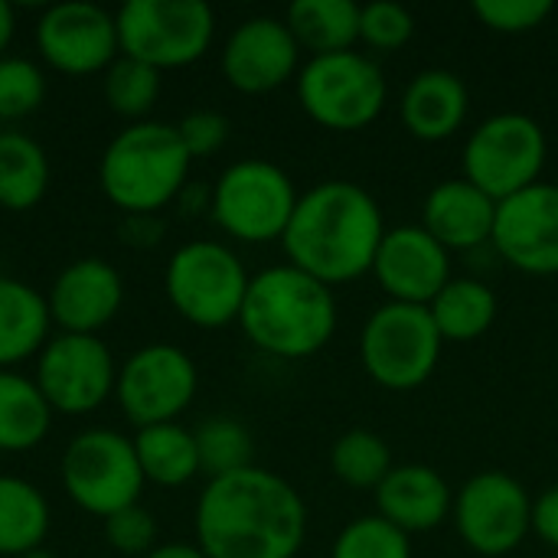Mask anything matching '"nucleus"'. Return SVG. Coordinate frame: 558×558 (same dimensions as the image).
I'll use <instances>...</instances> for the list:
<instances>
[{"instance_id":"obj_2","label":"nucleus","mask_w":558,"mask_h":558,"mask_svg":"<svg viewBox=\"0 0 558 558\" xmlns=\"http://www.w3.org/2000/svg\"><path fill=\"white\" fill-rule=\"evenodd\" d=\"M386 229L383 206L366 186L324 180L298 196L281 245L288 265L333 288L373 271Z\"/></svg>"},{"instance_id":"obj_6","label":"nucleus","mask_w":558,"mask_h":558,"mask_svg":"<svg viewBox=\"0 0 558 558\" xmlns=\"http://www.w3.org/2000/svg\"><path fill=\"white\" fill-rule=\"evenodd\" d=\"M294 82L304 114L327 131H363L389 101L379 62L360 49L311 56Z\"/></svg>"},{"instance_id":"obj_16","label":"nucleus","mask_w":558,"mask_h":558,"mask_svg":"<svg viewBox=\"0 0 558 558\" xmlns=\"http://www.w3.org/2000/svg\"><path fill=\"white\" fill-rule=\"evenodd\" d=\"M490 245L523 275H558V183L539 180L500 199Z\"/></svg>"},{"instance_id":"obj_38","label":"nucleus","mask_w":558,"mask_h":558,"mask_svg":"<svg viewBox=\"0 0 558 558\" xmlns=\"http://www.w3.org/2000/svg\"><path fill=\"white\" fill-rule=\"evenodd\" d=\"M177 131H180V141L186 144L190 157L196 160V157H209V154L222 150V144L229 141V118L213 108H196V111L183 114Z\"/></svg>"},{"instance_id":"obj_21","label":"nucleus","mask_w":558,"mask_h":558,"mask_svg":"<svg viewBox=\"0 0 558 558\" xmlns=\"http://www.w3.org/2000/svg\"><path fill=\"white\" fill-rule=\"evenodd\" d=\"M497 219V199L468 183L464 177L441 180L422 203V226L448 252H474L490 242Z\"/></svg>"},{"instance_id":"obj_41","label":"nucleus","mask_w":558,"mask_h":558,"mask_svg":"<svg viewBox=\"0 0 558 558\" xmlns=\"http://www.w3.org/2000/svg\"><path fill=\"white\" fill-rule=\"evenodd\" d=\"M13 26H16L13 7H10L7 0H0V59H3V49H7L10 39H13Z\"/></svg>"},{"instance_id":"obj_28","label":"nucleus","mask_w":558,"mask_h":558,"mask_svg":"<svg viewBox=\"0 0 558 558\" xmlns=\"http://www.w3.org/2000/svg\"><path fill=\"white\" fill-rule=\"evenodd\" d=\"M52 425V409L36 379L0 369V451L36 448Z\"/></svg>"},{"instance_id":"obj_39","label":"nucleus","mask_w":558,"mask_h":558,"mask_svg":"<svg viewBox=\"0 0 558 558\" xmlns=\"http://www.w3.org/2000/svg\"><path fill=\"white\" fill-rule=\"evenodd\" d=\"M533 536L558 553V484L533 497Z\"/></svg>"},{"instance_id":"obj_8","label":"nucleus","mask_w":558,"mask_h":558,"mask_svg":"<svg viewBox=\"0 0 558 558\" xmlns=\"http://www.w3.org/2000/svg\"><path fill=\"white\" fill-rule=\"evenodd\" d=\"M291 173L265 157H242L229 163L209 190L216 226L248 245L275 242L284 235L298 206Z\"/></svg>"},{"instance_id":"obj_31","label":"nucleus","mask_w":558,"mask_h":558,"mask_svg":"<svg viewBox=\"0 0 558 558\" xmlns=\"http://www.w3.org/2000/svg\"><path fill=\"white\" fill-rule=\"evenodd\" d=\"M193 435H196V451H199V474H206L209 481L252 468V458H255L252 432L239 418L213 415L199 422Z\"/></svg>"},{"instance_id":"obj_11","label":"nucleus","mask_w":558,"mask_h":558,"mask_svg":"<svg viewBox=\"0 0 558 558\" xmlns=\"http://www.w3.org/2000/svg\"><path fill=\"white\" fill-rule=\"evenodd\" d=\"M114 23L121 52L154 69L196 62L216 33V13L206 0H128Z\"/></svg>"},{"instance_id":"obj_34","label":"nucleus","mask_w":558,"mask_h":558,"mask_svg":"<svg viewBox=\"0 0 558 558\" xmlns=\"http://www.w3.org/2000/svg\"><path fill=\"white\" fill-rule=\"evenodd\" d=\"M46 98V75L26 56L0 59V118L13 121L33 114Z\"/></svg>"},{"instance_id":"obj_17","label":"nucleus","mask_w":558,"mask_h":558,"mask_svg":"<svg viewBox=\"0 0 558 558\" xmlns=\"http://www.w3.org/2000/svg\"><path fill=\"white\" fill-rule=\"evenodd\" d=\"M373 278L389 301L428 307L438 291L454 278L451 252L422 226H392L383 235V245L373 262Z\"/></svg>"},{"instance_id":"obj_20","label":"nucleus","mask_w":558,"mask_h":558,"mask_svg":"<svg viewBox=\"0 0 558 558\" xmlns=\"http://www.w3.org/2000/svg\"><path fill=\"white\" fill-rule=\"evenodd\" d=\"M373 494L376 513L405 536L435 533L451 520L454 510V490L432 464H396Z\"/></svg>"},{"instance_id":"obj_24","label":"nucleus","mask_w":558,"mask_h":558,"mask_svg":"<svg viewBox=\"0 0 558 558\" xmlns=\"http://www.w3.org/2000/svg\"><path fill=\"white\" fill-rule=\"evenodd\" d=\"M428 314L445 343H474L494 327L500 298L487 281L454 275L428 304Z\"/></svg>"},{"instance_id":"obj_3","label":"nucleus","mask_w":558,"mask_h":558,"mask_svg":"<svg viewBox=\"0 0 558 558\" xmlns=\"http://www.w3.org/2000/svg\"><path fill=\"white\" fill-rule=\"evenodd\" d=\"M340 324L333 288L294 265H271L252 275L239 327L252 347L278 360L320 353Z\"/></svg>"},{"instance_id":"obj_43","label":"nucleus","mask_w":558,"mask_h":558,"mask_svg":"<svg viewBox=\"0 0 558 558\" xmlns=\"http://www.w3.org/2000/svg\"><path fill=\"white\" fill-rule=\"evenodd\" d=\"M556 558H558V556H556Z\"/></svg>"},{"instance_id":"obj_1","label":"nucleus","mask_w":558,"mask_h":558,"mask_svg":"<svg viewBox=\"0 0 558 558\" xmlns=\"http://www.w3.org/2000/svg\"><path fill=\"white\" fill-rule=\"evenodd\" d=\"M196 546L206 558H294L307 539L298 487L265 468L213 477L196 500Z\"/></svg>"},{"instance_id":"obj_10","label":"nucleus","mask_w":558,"mask_h":558,"mask_svg":"<svg viewBox=\"0 0 558 558\" xmlns=\"http://www.w3.org/2000/svg\"><path fill=\"white\" fill-rule=\"evenodd\" d=\"M62 487L75 507L92 517H111L134 507L144 490V471L134 438L114 428H85L62 451Z\"/></svg>"},{"instance_id":"obj_9","label":"nucleus","mask_w":558,"mask_h":558,"mask_svg":"<svg viewBox=\"0 0 558 558\" xmlns=\"http://www.w3.org/2000/svg\"><path fill=\"white\" fill-rule=\"evenodd\" d=\"M248 281L252 275L242 258L216 239H193L180 245L163 268V288L173 311L203 330H216L232 320L239 324Z\"/></svg>"},{"instance_id":"obj_18","label":"nucleus","mask_w":558,"mask_h":558,"mask_svg":"<svg viewBox=\"0 0 558 558\" xmlns=\"http://www.w3.org/2000/svg\"><path fill=\"white\" fill-rule=\"evenodd\" d=\"M301 46L281 16L242 20L222 46V75L245 95H265L298 78Z\"/></svg>"},{"instance_id":"obj_5","label":"nucleus","mask_w":558,"mask_h":558,"mask_svg":"<svg viewBox=\"0 0 558 558\" xmlns=\"http://www.w3.org/2000/svg\"><path fill=\"white\" fill-rule=\"evenodd\" d=\"M441 350L445 340L428 307L418 304L386 301L360 330L363 373L389 392H412L425 386L441 363Z\"/></svg>"},{"instance_id":"obj_32","label":"nucleus","mask_w":558,"mask_h":558,"mask_svg":"<svg viewBox=\"0 0 558 558\" xmlns=\"http://www.w3.org/2000/svg\"><path fill=\"white\" fill-rule=\"evenodd\" d=\"M157 95H160V69H154L147 62L121 52L105 69V98L118 114L141 118L150 111Z\"/></svg>"},{"instance_id":"obj_7","label":"nucleus","mask_w":558,"mask_h":558,"mask_svg":"<svg viewBox=\"0 0 558 558\" xmlns=\"http://www.w3.org/2000/svg\"><path fill=\"white\" fill-rule=\"evenodd\" d=\"M546 157L549 137L533 114L497 111L468 134L461 150V177L500 203L539 183Z\"/></svg>"},{"instance_id":"obj_42","label":"nucleus","mask_w":558,"mask_h":558,"mask_svg":"<svg viewBox=\"0 0 558 558\" xmlns=\"http://www.w3.org/2000/svg\"><path fill=\"white\" fill-rule=\"evenodd\" d=\"M20 558H56L52 553H46V549H33V553H26V556Z\"/></svg>"},{"instance_id":"obj_35","label":"nucleus","mask_w":558,"mask_h":558,"mask_svg":"<svg viewBox=\"0 0 558 558\" xmlns=\"http://www.w3.org/2000/svg\"><path fill=\"white\" fill-rule=\"evenodd\" d=\"M415 33V16L396 0H373L360 7V43L379 52L402 49Z\"/></svg>"},{"instance_id":"obj_27","label":"nucleus","mask_w":558,"mask_h":558,"mask_svg":"<svg viewBox=\"0 0 558 558\" xmlns=\"http://www.w3.org/2000/svg\"><path fill=\"white\" fill-rule=\"evenodd\" d=\"M49 500L23 477L0 474V556L20 558L43 546L49 533Z\"/></svg>"},{"instance_id":"obj_37","label":"nucleus","mask_w":558,"mask_h":558,"mask_svg":"<svg viewBox=\"0 0 558 558\" xmlns=\"http://www.w3.org/2000/svg\"><path fill=\"white\" fill-rule=\"evenodd\" d=\"M105 539L111 549H118L121 556H147L154 549L157 539V520L141 507H124L111 517H105Z\"/></svg>"},{"instance_id":"obj_33","label":"nucleus","mask_w":558,"mask_h":558,"mask_svg":"<svg viewBox=\"0 0 558 558\" xmlns=\"http://www.w3.org/2000/svg\"><path fill=\"white\" fill-rule=\"evenodd\" d=\"M330 558H412V536L386 523L379 513H366L337 533Z\"/></svg>"},{"instance_id":"obj_12","label":"nucleus","mask_w":558,"mask_h":558,"mask_svg":"<svg viewBox=\"0 0 558 558\" xmlns=\"http://www.w3.org/2000/svg\"><path fill=\"white\" fill-rule=\"evenodd\" d=\"M461 543L484 558L517 553L533 533V497L507 471H481L461 484L451 510Z\"/></svg>"},{"instance_id":"obj_36","label":"nucleus","mask_w":558,"mask_h":558,"mask_svg":"<svg viewBox=\"0 0 558 558\" xmlns=\"http://www.w3.org/2000/svg\"><path fill=\"white\" fill-rule=\"evenodd\" d=\"M471 10L487 29L520 36V33L543 26L556 7H553V0H474Z\"/></svg>"},{"instance_id":"obj_19","label":"nucleus","mask_w":558,"mask_h":558,"mask_svg":"<svg viewBox=\"0 0 558 558\" xmlns=\"http://www.w3.org/2000/svg\"><path fill=\"white\" fill-rule=\"evenodd\" d=\"M49 317L62 333H98L121 311L124 281L105 258L69 262L49 288Z\"/></svg>"},{"instance_id":"obj_29","label":"nucleus","mask_w":558,"mask_h":558,"mask_svg":"<svg viewBox=\"0 0 558 558\" xmlns=\"http://www.w3.org/2000/svg\"><path fill=\"white\" fill-rule=\"evenodd\" d=\"M49 190V157L23 131H0V206L29 209Z\"/></svg>"},{"instance_id":"obj_23","label":"nucleus","mask_w":558,"mask_h":558,"mask_svg":"<svg viewBox=\"0 0 558 558\" xmlns=\"http://www.w3.org/2000/svg\"><path fill=\"white\" fill-rule=\"evenodd\" d=\"M49 301L33 284L0 275V369L39 353L49 340Z\"/></svg>"},{"instance_id":"obj_4","label":"nucleus","mask_w":558,"mask_h":558,"mask_svg":"<svg viewBox=\"0 0 558 558\" xmlns=\"http://www.w3.org/2000/svg\"><path fill=\"white\" fill-rule=\"evenodd\" d=\"M190 163L193 157L177 124L141 118L108 141L98 160V183L128 216H154L186 190Z\"/></svg>"},{"instance_id":"obj_25","label":"nucleus","mask_w":558,"mask_h":558,"mask_svg":"<svg viewBox=\"0 0 558 558\" xmlns=\"http://www.w3.org/2000/svg\"><path fill=\"white\" fill-rule=\"evenodd\" d=\"M284 23L311 56L347 52L360 43V3L353 0H294Z\"/></svg>"},{"instance_id":"obj_22","label":"nucleus","mask_w":558,"mask_h":558,"mask_svg":"<svg viewBox=\"0 0 558 558\" xmlns=\"http://www.w3.org/2000/svg\"><path fill=\"white\" fill-rule=\"evenodd\" d=\"M468 111H471L468 82L441 65L415 72L399 101V118L405 131L428 144L454 137L464 128Z\"/></svg>"},{"instance_id":"obj_30","label":"nucleus","mask_w":558,"mask_h":558,"mask_svg":"<svg viewBox=\"0 0 558 558\" xmlns=\"http://www.w3.org/2000/svg\"><path fill=\"white\" fill-rule=\"evenodd\" d=\"M396 468L392 448L369 428H350L330 445V471L353 490H376Z\"/></svg>"},{"instance_id":"obj_15","label":"nucleus","mask_w":558,"mask_h":558,"mask_svg":"<svg viewBox=\"0 0 558 558\" xmlns=\"http://www.w3.org/2000/svg\"><path fill=\"white\" fill-rule=\"evenodd\" d=\"M39 56L69 75H92L121 56L114 16L92 0H62L36 20Z\"/></svg>"},{"instance_id":"obj_14","label":"nucleus","mask_w":558,"mask_h":558,"mask_svg":"<svg viewBox=\"0 0 558 558\" xmlns=\"http://www.w3.org/2000/svg\"><path fill=\"white\" fill-rule=\"evenodd\" d=\"M118 383V363L98 333H56L36 356V386L52 412L98 409Z\"/></svg>"},{"instance_id":"obj_26","label":"nucleus","mask_w":558,"mask_h":558,"mask_svg":"<svg viewBox=\"0 0 558 558\" xmlns=\"http://www.w3.org/2000/svg\"><path fill=\"white\" fill-rule=\"evenodd\" d=\"M134 451H137L144 481H154L160 487H180L199 474L196 435L190 428H183L180 422H160V425L137 428Z\"/></svg>"},{"instance_id":"obj_40","label":"nucleus","mask_w":558,"mask_h":558,"mask_svg":"<svg viewBox=\"0 0 558 558\" xmlns=\"http://www.w3.org/2000/svg\"><path fill=\"white\" fill-rule=\"evenodd\" d=\"M144 558H206V553L196 543H163L154 546Z\"/></svg>"},{"instance_id":"obj_13","label":"nucleus","mask_w":558,"mask_h":558,"mask_svg":"<svg viewBox=\"0 0 558 558\" xmlns=\"http://www.w3.org/2000/svg\"><path fill=\"white\" fill-rule=\"evenodd\" d=\"M196 386L199 373L186 350L173 343H147L118 366L114 396L124 415L137 428H147L177 422V415L190 409Z\"/></svg>"}]
</instances>
